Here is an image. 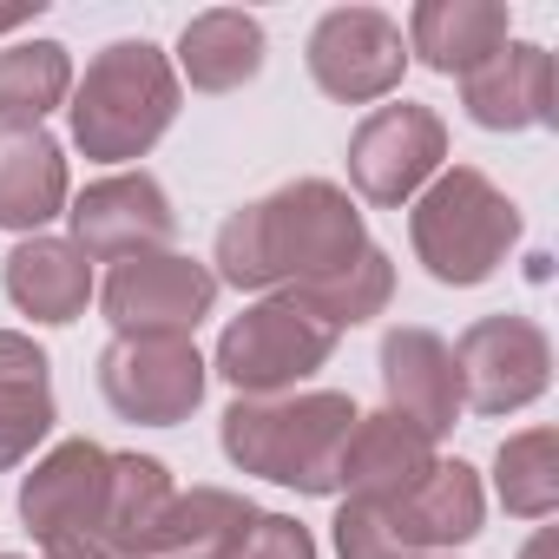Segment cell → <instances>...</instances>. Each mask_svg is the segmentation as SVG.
Listing matches in <instances>:
<instances>
[{"mask_svg":"<svg viewBox=\"0 0 559 559\" xmlns=\"http://www.w3.org/2000/svg\"><path fill=\"white\" fill-rule=\"evenodd\" d=\"M67 217H73V243H80L93 263L152 257V250H171V237H178L171 191H165L152 171L93 178V185L67 204Z\"/></svg>","mask_w":559,"mask_h":559,"instance_id":"12","label":"cell"},{"mask_svg":"<svg viewBox=\"0 0 559 559\" xmlns=\"http://www.w3.org/2000/svg\"><path fill=\"white\" fill-rule=\"evenodd\" d=\"M448 158V126L435 106H415V99H395V106H376L356 132H349V185L362 204L376 211H402L421 198V185L441 171Z\"/></svg>","mask_w":559,"mask_h":559,"instance_id":"8","label":"cell"},{"mask_svg":"<svg viewBox=\"0 0 559 559\" xmlns=\"http://www.w3.org/2000/svg\"><path fill=\"white\" fill-rule=\"evenodd\" d=\"M257 520L250 493L237 487H185L171 493L158 533H152V559H230V546L243 539V526Z\"/></svg>","mask_w":559,"mask_h":559,"instance_id":"22","label":"cell"},{"mask_svg":"<svg viewBox=\"0 0 559 559\" xmlns=\"http://www.w3.org/2000/svg\"><path fill=\"white\" fill-rule=\"evenodd\" d=\"M369 507V500H362ZM389 539L408 552V559H428V552H448V546H467L487 520V493H480V474L467 461H435L408 493L382 500L376 507Z\"/></svg>","mask_w":559,"mask_h":559,"instance_id":"13","label":"cell"},{"mask_svg":"<svg viewBox=\"0 0 559 559\" xmlns=\"http://www.w3.org/2000/svg\"><path fill=\"white\" fill-rule=\"evenodd\" d=\"M461 369V408L474 415H520L546 395L552 382V343L533 317H480L454 343Z\"/></svg>","mask_w":559,"mask_h":559,"instance_id":"10","label":"cell"},{"mask_svg":"<svg viewBox=\"0 0 559 559\" xmlns=\"http://www.w3.org/2000/svg\"><path fill=\"white\" fill-rule=\"evenodd\" d=\"M40 8H47V0H8V8H0V40L21 34V27H34V21H40Z\"/></svg>","mask_w":559,"mask_h":559,"instance_id":"28","label":"cell"},{"mask_svg":"<svg viewBox=\"0 0 559 559\" xmlns=\"http://www.w3.org/2000/svg\"><path fill=\"white\" fill-rule=\"evenodd\" d=\"M290 297H304L323 323L356 330V323H376L389 310V297H395V263H389L382 243H369L356 263H343L336 276H323V284H310V290H290Z\"/></svg>","mask_w":559,"mask_h":559,"instance_id":"26","label":"cell"},{"mask_svg":"<svg viewBox=\"0 0 559 559\" xmlns=\"http://www.w3.org/2000/svg\"><path fill=\"white\" fill-rule=\"evenodd\" d=\"M349 428L356 402L343 389H290V395H237L217 421V441L237 474L330 500Z\"/></svg>","mask_w":559,"mask_h":559,"instance_id":"2","label":"cell"},{"mask_svg":"<svg viewBox=\"0 0 559 559\" xmlns=\"http://www.w3.org/2000/svg\"><path fill=\"white\" fill-rule=\"evenodd\" d=\"M93 257L73 243V237H27L8 250V297L21 317L60 330V323H80L86 304H93Z\"/></svg>","mask_w":559,"mask_h":559,"instance_id":"19","label":"cell"},{"mask_svg":"<svg viewBox=\"0 0 559 559\" xmlns=\"http://www.w3.org/2000/svg\"><path fill=\"white\" fill-rule=\"evenodd\" d=\"M408 60H421L441 80H467L513 40L507 0H421L408 14Z\"/></svg>","mask_w":559,"mask_h":559,"instance_id":"18","label":"cell"},{"mask_svg":"<svg viewBox=\"0 0 559 559\" xmlns=\"http://www.w3.org/2000/svg\"><path fill=\"white\" fill-rule=\"evenodd\" d=\"M106 467L99 441H60L21 480V520L47 559H112L106 552Z\"/></svg>","mask_w":559,"mask_h":559,"instance_id":"6","label":"cell"},{"mask_svg":"<svg viewBox=\"0 0 559 559\" xmlns=\"http://www.w3.org/2000/svg\"><path fill=\"white\" fill-rule=\"evenodd\" d=\"M217 304V276L198 257L178 250H152V257H126L106 270L99 284V310L119 336H191Z\"/></svg>","mask_w":559,"mask_h":559,"instance_id":"9","label":"cell"},{"mask_svg":"<svg viewBox=\"0 0 559 559\" xmlns=\"http://www.w3.org/2000/svg\"><path fill=\"white\" fill-rule=\"evenodd\" d=\"M520 559H552V533H539V539H533V546H526Z\"/></svg>","mask_w":559,"mask_h":559,"instance_id":"29","label":"cell"},{"mask_svg":"<svg viewBox=\"0 0 559 559\" xmlns=\"http://www.w3.org/2000/svg\"><path fill=\"white\" fill-rule=\"evenodd\" d=\"M336 343H343V330L323 323L304 297L284 290V297L250 304L237 323H224L211 369L237 395H290V389H304L336 356Z\"/></svg>","mask_w":559,"mask_h":559,"instance_id":"5","label":"cell"},{"mask_svg":"<svg viewBox=\"0 0 559 559\" xmlns=\"http://www.w3.org/2000/svg\"><path fill=\"white\" fill-rule=\"evenodd\" d=\"M382 395H389L382 408L402 415V421H415L428 441L454 435V421L467 415V408H461L454 349H448L435 330H421V323H402V330L382 336Z\"/></svg>","mask_w":559,"mask_h":559,"instance_id":"14","label":"cell"},{"mask_svg":"<svg viewBox=\"0 0 559 559\" xmlns=\"http://www.w3.org/2000/svg\"><path fill=\"white\" fill-rule=\"evenodd\" d=\"M8 559H21V552H8Z\"/></svg>","mask_w":559,"mask_h":559,"instance_id":"31","label":"cell"},{"mask_svg":"<svg viewBox=\"0 0 559 559\" xmlns=\"http://www.w3.org/2000/svg\"><path fill=\"white\" fill-rule=\"evenodd\" d=\"M362 250H369V230H362L356 198L330 178H290L217 224L211 276L230 290L284 297V290H310L323 276H336Z\"/></svg>","mask_w":559,"mask_h":559,"instance_id":"1","label":"cell"},{"mask_svg":"<svg viewBox=\"0 0 559 559\" xmlns=\"http://www.w3.org/2000/svg\"><path fill=\"white\" fill-rule=\"evenodd\" d=\"M435 448H441V441H428L415 421H402V415H389V408L356 415V428H349V441H343L336 493H343V500H369V507H382V500L408 493V487L441 461Z\"/></svg>","mask_w":559,"mask_h":559,"instance_id":"16","label":"cell"},{"mask_svg":"<svg viewBox=\"0 0 559 559\" xmlns=\"http://www.w3.org/2000/svg\"><path fill=\"white\" fill-rule=\"evenodd\" d=\"M408 243L421 270L448 290H474L513 257L520 204L474 165H441L408 204Z\"/></svg>","mask_w":559,"mask_h":559,"instance_id":"4","label":"cell"},{"mask_svg":"<svg viewBox=\"0 0 559 559\" xmlns=\"http://www.w3.org/2000/svg\"><path fill=\"white\" fill-rule=\"evenodd\" d=\"M73 145L99 165L145 158L178 119V67L152 40H112L67 99Z\"/></svg>","mask_w":559,"mask_h":559,"instance_id":"3","label":"cell"},{"mask_svg":"<svg viewBox=\"0 0 559 559\" xmlns=\"http://www.w3.org/2000/svg\"><path fill=\"white\" fill-rule=\"evenodd\" d=\"M493 493L513 520H546L559 507V435L552 428H520L493 454Z\"/></svg>","mask_w":559,"mask_h":559,"instance_id":"25","label":"cell"},{"mask_svg":"<svg viewBox=\"0 0 559 559\" xmlns=\"http://www.w3.org/2000/svg\"><path fill=\"white\" fill-rule=\"evenodd\" d=\"M461 106L480 132H526V126H552V53L539 40H507L487 67H474L461 80Z\"/></svg>","mask_w":559,"mask_h":559,"instance_id":"15","label":"cell"},{"mask_svg":"<svg viewBox=\"0 0 559 559\" xmlns=\"http://www.w3.org/2000/svg\"><path fill=\"white\" fill-rule=\"evenodd\" d=\"M53 421H60V402H53L47 349H34V336L21 330H0V474L34 461Z\"/></svg>","mask_w":559,"mask_h":559,"instance_id":"20","label":"cell"},{"mask_svg":"<svg viewBox=\"0 0 559 559\" xmlns=\"http://www.w3.org/2000/svg\"><path fill=\"white\" fill-rule=\"evenodd\" d=\"M171 467L152 454H112L106 467V552L112 559H152V533L171 507Z\"/></svg>","mask_w":559,"mask_h":559,"instance_id":"23","label":"cell"},{"mask_svg":"<svg viewBox=\"0 0 559 559\" xmlns=\"http://www.w3.org/2000/svg\"><path fill=\"white\" fill-rule=\"evenodd\" d=\"M178 73L191 80V93H237L263 73V27L243 8H211L191 14L178 34Z\"/></svg>","mask_w":559,"mask_h":559,"instance_id":"21","label":"cell"},{"mask_svg":"<svg viewBox=\"0 0 559 559\" xmlns=\"http://www.w3.org/2000/svg\"><path fill=\"white\" fill-rule=\"evenodd\" d=\"M73 178L67 152L47 126H0V230L40 237L53 217H67Z\"/></svg>","mask_w":559,"mask_h":559,"instance_id":"17","label":"cell"},{"mask_svg":"<svg viewBox=\"0 0 559 559\" xmlns=\"http://www.w3.org/2000/svg\"><path fill=\"white\" fill-rule=\"evenodd\" d=\"M310 80L343 106H376L408 73V40L382 8H330L310 27Z\"/></svg>","mask_w":559,"mask_h":559,"instance_id":"11","label":"cell"},{"mask_svg":"<svg viewBox=\"0 0 559 559\" xmlns=\"http://www.w3.org/2000/svg\"><path fill=\"white\" fill-rule=\"evenodd\" d=\"M428 559H448V552H428Z\"/></svg>","mask_w":559,"mask_h":559,"instance_id":"30","label":"cell"},{"mask_svg":"<svg viewBox=\"0 0 559 559\" xmlns=\"http://www.w3.org/2000/svg\"><path fill=\"white\" fill-rule=\"evenodd\" d=\"M67 99H73V53L60 40L0 47V126H40Z\"/></svg>","mask_w":559,"mask_h":559,"instance_id":"24","label":"cell"},{"mask_svg":"<svg viewBox=\"0 0 559 559\" xmlns=\"http://www.w3.org/2000/svg\"><path fill=\"white\" fill-rule=\"evenodd\" d=\"M230 559H317V533L290 513H257L230 546Z\"/></svg>","mask_w":559,"mask_h":559,"instance_id":"27","label":"cell"},{"mask_svg":"<svg viewBox=\"0 0 559 559\" xmlns=\"http://www.w3.org/2000/svg\"><path fill=\"white\" fill-rule=\"evenodd\" d=\"M211 382V362L191 336H112L99 356V395L119 421L139 428H178L198 415Z\"/></svg>","mask_w":559,"mask_h":559,"instance_id":"7","label":"cell"}]
</instances>
